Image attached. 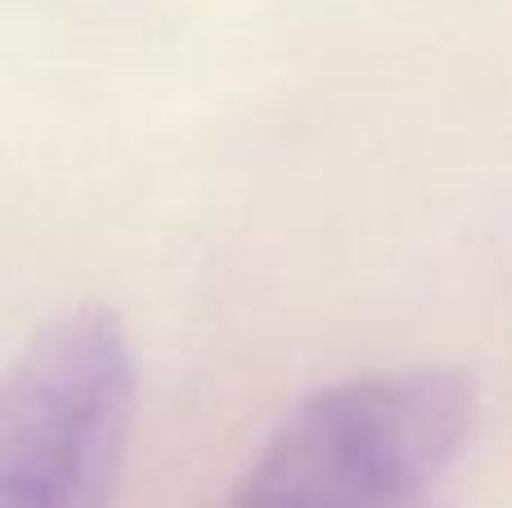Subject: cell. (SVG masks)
Returning a JSON list of instances; mask_svg holds the SVG:
<instances>
[{
  "label": "cell",
  "instance_id": "6da1fadb",
  "mask_svg": "<svg viewBox=\"0 0 512 508\" xmlns=\"http://www.w3.org/2000/svg\"><path fill=\"white\" fill-rule=\"evenodd\" d=\"M481 392L445 365L378 369L306 396L221 508H445Z\"/></svg>",
  "mask_w": 512,
  "mask_h": 508
},
{
  "label": "cell",
  "instance_id": "7a4b0ae2",
  "mask_svg": "<svg viewBox=\"0 0 512 508\" xmlns=\"http://www.w3.org/2000/svg\"><path fill=\"white\" fill-rule=\"evenodd\" d=\"M131 401V342L113 311L45 324L0 396V508H108Z\"/></svg>",
  "mask_w": 512,
  "mask_h": 508
}]
</instances>
